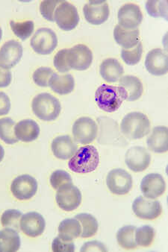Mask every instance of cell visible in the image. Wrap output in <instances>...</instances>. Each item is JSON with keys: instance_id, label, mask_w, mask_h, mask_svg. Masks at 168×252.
Masks as SVG:
<instances>
[{"instance_id": "34", "label": "cell", "mask_w": 168, "mask_h": 252, "mask_svg": "<svg viewBox=\"0 0 168 252\" xmlns=\"http://www.w3.org/2000/svg\"><path fill=\"white\" fill-rule=\"evenodd\" d=\"M10 27L14 34L23 41L31 37L32 34L34 32V22L32 20L18 22V23L11 21L10 22Z\"/></svg>"}, {"instance_id": "32", "label": "cell", "mask_w": 168, "mask_h": 252, "mask_svg": "<svg viewBox=\"0 0 168 252\" xmlns=\"http://www.w3.org/2000/svg\"><path fill=\"white\" fill-rule=\"evenodd\" d=\"M15 126V122L10 117L0 119V139L6 144L13 145L18 141L14 134Z\"/></svg>"}, {"instance_id": "30", "label": "cell", "mask_w": 168, "mask_h": 252, "mask_svg": "<svg viewBox=\"0 0 168 252\" xmlns=\"http://www.w3.org/2000/svg\"><path fill=\"white\" fill-rule=\"evenodd\" d=\"M75 219L80 222L82 226V231L80 235L82 238H90L98 233L99 224L94 216L89 214H80L76 215Z\"/></svg>"}, {"instance_id": "35", "label": "cell", "mask_w": 168, "mask_h": 252, "mask_svg": "<svg viewBox=\"0 0 168 252\" xmlns=\"http://www.w3.org/2000/svg\"><path fill=\"white\" fill-rule=\"evenodd\" d=\"M23 214L18 210H7L2 214L1 222L4 228H12L20 232V222Z\"/></svg>"}, {"instance_id": "18", "label": "cell", "mask_w": 168, "mask_h": 252, "mask_svg": "<svg viewBox=\"0 0 168 252\" xmlns=\"http://www.w3.org/2000/svg\"><path fill=\"white\" fill-rule=\"evenodd\" d=\"M140 189L146 198L156 199L165 192L166 183L160 174L150 173L142 179Z\"/></svg>"}, {"instance_id": "10", "label": "cell", "mask_w": 168, "mask_h": 252, "mask_svg": "<svg viewBox=\"0 0 168 252\" xmlns=\"http://www.w3.org/2000/svg\"><path fill=\"white\" fill-rule=\"evenodd\" d=\"M67 62L71 69L79 71L86 70L92 63V52L85 45H76L73 48L67 49Z\"/></svg>"}, {"instance_id": "1", "label": "cell", "mask_w": 168, "mask_h": 252, "mask_svg": "<svg viewBox=\"0 0 168 252\" xmlns=\"http://www.w3.org/2000/svg\"><path fill=\"white\" fill-rule=\"evenodd\" d=\"M126 99L127 94L121 87L102 85L96 91V102L98 107L105 112L117 111Z\"/></svg>"}, {"instance_id": "37", "label": "cell", "mask_w": 168, "mask_h": 252, "mask_svg": "<svg viewBox=\"0 0 168 252\" xmlns=\"http://www.w3.org/2000/svg\"><path fill=\"white\" fill-rule=\"evenodd\" d=\"M146 9L149 15L155 18L162 17L168 20V2L167 1H147Z\"/></svg>"}, {"instance_id": "22", "label": "cell", "mask_w": 168, "mask_h": 252, "mask_svg": "<svg viewBox=\"0 0 168 252\" xmlns=\"http://www.w3.org/2000/svg\"><path fill=\"white\" fill-rule=\"evenodd\" d=\"M168 130L166 126H156L147 137V147L156 153H165L168 150Z\"/></svg>"}, {"instance_id": "25", "label": "cell", "mask_w": 168, "mask_h": 252, "mask_svg": "<svg viewBox=\"0 0 168 252\" xmlns=\"http://www.w3.org/2000/svg\"><path fill=\"white\" fill-rule=\"evenodd\" d=\"M119 87L124 88L127 94V101L134 102L140 98L143 92L142 82L134 75H125L120 79Z\"/></svg>"}, {"instance_id": "7", "label": "cell", "mask_w": 168, "mask_h": 252, "mask_svg": "<svg viewBox=\"0 0 168 252\" xmlns=\"http://www.w3.org/2000/svg\"><path fill=\"white\" fill-rule=\"evenodd\" d=\"M54 20L64 31L74 30L79 23L77 8L69 2L62 1L55 11Z\"/></svg>"}, {"instance_id": "19", "label": "cell", "mask_w": 168, "mask_h": 252, "mask_svg": "<svg viewBox=\"0 0 168 252\" xmlns=\"http://www.w3.org/2000/svg\"><path fill=\"white\" fill-rule=\"evenodd\" d=\"M99 123L100 135L98 142L101 144H114L123 140L117 122L108 117H100L98 118Z\"/></svg>"}, {"instance_id": "2", "label": "cell", "mask_w": 168, "mask_h": 252, "mask_svg": "<svg viewBox=\"0 0 168 252\" xmlns=\"http://www.w3.org/2000/svg\"><path fill=\"white\" fill-rule=\"evenodd\" d=\"M100 163L98 149L94 146H85L76 151L68 162L69 169L76 173L86 174L94 172Z\"/></svg>"}, {"instance_id": "31", "label": "cell", "mask_w": 168, "mask_h": 252, "mask_svg": "<svg viewBox=\"0 0 168 252\" xmlns=\"http://www.w3.org/2000/svg\"><path fill=\"white\" fill-rule=\"evenodd\" d=\"M136 227L134 225L124 226L117 233V243L121 247L127 250L137 248V243L134 238Z\"/></svg>"}, {"instance_id": "21", "label": "cell", "mask_w": 168, "mask_h": 252, "mask_svg": "<svg viewBox=\"0 0 168 252\" xmlns=\"http://www.w3.org/2000/svg\"><path fill=\"white\" fill-rule=\"evenodd\" d=\"M52 152L61 160H68L74 156L78 150L77 145L69 135L59 136L52 143Z\"/></svg>"}, {"instance_id": "24", "label": "cell", "mask_w": 168, "mask_h": 252, "mask_svg": "<svg viewBox=\"0 0 168 252\" xmlns=\"http://www.w3.org/2000/svg\"><path fill=\"white\" fill-rule=\"evenodd\" d=\"M100 72L105 82L113 83L122 77L124 72V66L117 59H105L101 63Z\"/></svg>"}, {"instance_id": "29", "label": "cell", "mask_w": 168, "mask_h": 252, "mask_svg": "<svg viewBox=\"0 0 168 252\" xmlns=\"http://www.w3.org/2000/svg\"><path fill=\"white\" fill-rule=\"evenodd\" d=\"M20 245V237L17 231L8 228L0 231V252H17Z\"/></svg>"}, {"instance_id": "41", "label": "cell", "mask_w": 168, "mask_h": 252, "mask_svg": "<svg viewBox=\"0 0 168 252\" xmlns=\"http://www.w3.org/2000/svg\"><path fill=\"white\" fill-rule=\"evenodd\" d=\"M67 49H62L58 52L53 61L55 67L59 72L62 73L69 72L71 69L67 62Z\"/></svg>"}, {"instance_id": "39", "label": "cell", "mask_w": 168, "mask_h": 252, "mask_svg": "<svg viewBox=\"0 0 168 252\" xmlns=\"http://www.w3.org/2000/svg\"><path fill=\"white\" fill-rule=\"evenodd\" d=\"M50 182L53 189L56 190L63 185L73 183L70 175L65 170L55 171L50 176Z\"/></svg>"}, {"instance_id": "36", "label": "cell", "mask_w": 168, "mask_h": 252, "mask_svg": "<svg viewBox=\"0 0 168 252\" xmlns=\"http://www.w3.org/2000/svg\"><path fill=\"white\" fill-rule=\"evenodd\" d=\"M143 54V45L138 42L134 47L130 49H123L121 50V58L124 62L130 66H134L139 63Z\"/></svg>"}, {"instance_id": "42", "label": "cell", "mask_w": 168, "mask_h": 252, "mask_svg": "<svg viewBox=\"0 0 168 252\" xmlns=\"http://www.w3.org/2000/svg\"><path fill=\"white\" fill-rule=\"evenodd\" d=\"M53 252H74L75 244L73 242H65L59 237L53 240L52 244Z\"/></svg>"}, {"instance_id": "47", "label": "cell", "mask_w": 168, "mask_h": 252, "mask_svg": "<svg viewBox=\"0 0 168 252\" xmlns=\"http://www.w3.org/2000/svg\"><path fill=\"white\" fill-rule=\"evenodd\" d=\"M2 29H1V27H0V41H1V40H2Z\"/></svg>"}, {"instance_id": "8", "label": "cell", "mask_w": 168, "mask_h": 252, "mask_svg": "<svg viewBox=\"0 0 168 252\" xmlns=\"http://www.w3.org/2000/svg\"><path fill=\"white\" fill-rule=\"evenodd\" d=\"M133 177L127 171L122 169H114L108 172L106 185L112 193L126 195L133 188Z\"/></svg>"}, {"instance_id": "11", "label": "cell", "mask_w": 168, "mask_h": 252, "mask_svg": "<svg viewBox=\"0 0 168 252\" xmlns=\"http://www.w3.org/2000/svg\"><path fill=\"white\" fill-rule=\"evenodd\" d=\"M133 212L142 220H153L162 214V207L160 201L146 197L138 196L133 204Z\"/></svg>"}, {"instance_id": "40", "label": "cell", "mask_w": 168, "mask_h": 252, "mask_svg": "<svg viewBox=\"0 0 168 252\" xmlns=\"http://www.w3.org/2000/svg\"><path fill=\"white\" fill-rule=\"evenodd\" d=\"M62 2V1H43L40 5V14L46 20L54 22L55 11Z\"/></svg>"}, {"instance_id": "20", "label": "cell", "mask_w": 168, "mask_h": 252, "mask_svg": "<svg viewBox=\"0 0 168 252\" xmlns=\"http://www.w3.org/2000/svg\"><path fill=\"white\" fill-rule=\"evenodd\" d=\"M145 66L152 75L156 76L165 75L168 70V56L162 49H153L147 55Z\"/></svg>"}, {"instance_id": "46", "label": "cell", "mask_w": 168, "mask_h": 252, "mask_svg": "<svg viewBox=\"0 0 168 252\" xmlns=\"http://www.w3.org/2000/svg\"><path fill=\"white\" fill-rule=\"evenodd\" d=\"M4 156H5V150H4L2 145L0 144V162L3 160Z\"/></svg>"}, {"instance_id": "4", "label": "cell", "mask_w": 168, "mask_h": 252, "mask_svg": "<svg viewBox=\"0 0 168 252\" xmlns=\"http://www.w3.org/2000/svg\"><path fill=\"white\" fill-rule=\"evenodd\" d=\"M32 108L34 115L43 120L50 122L56 120L62 111L59 100L48 93H42L33 100Z\"/></svg>"}, {"instance_id": "28", "label": "cell", "mask_w": 168, "mask_h": 252, "mask_svg": "<svg viewBox=\"0 0 168 252\" xmlns=\"http://www.w3.org/2000/svg\"><path fill=\"white\" fill-rule=\"evenodd\" d=\"M82 226L76 219H66L59 224V237L65 242H72L80 237Z\"/></svg>"}, {"instance_id": "43", "label": "cell", "mask_w": 168, "mask_h": 252, "mask_svg": "<svg viewBox=\"0 0 168 252\" xmlns=\"http://www.w3.org/2000/svg\"><path fill=\"white\" fill-rule=\"evenodd\" d=\"M11 110L9 97L4 92H0V116L6 115Z\"/></svg>"}, {"instance_id": "44", "label": "cell", "mask_w": 168, "mask_h": 252, "mask_svg": "<svg viewBox=\"0 0 168 252\" xmlns=\"http://www.w3.org/2000/svg\"><path fill=\"white\" fill-rule=\"evenodd\" d=\"M95 252V251H102V252H106L107 249L105 248V245L102 244L101 242L92 241L88 242V243H85L83 245L81 252Z\"/></svg>"}, {"instance_id": "14", "label": "cell", "mask_w": 168, "mask_h": 252, "mask_svg": "<svg viewBox=\"0 0 168 252\" xmlns=\"http://www.w3.org/2000/svg\"><path fill=\"white\" fill-rule=\"evenodd\" d=\"M125 161L130 170L134 172H143L150 166L151 156L145 148L133 146L126 153Z\"/></svg>"}, {"instance_id": "23", "label": "cell", "mask_w": 168, "mask_h": 252, "mask_svg": "<svg viewBox=\"0 0 168 252\" xmlns=\"http://www.w3.org/2000/svg\"><path fill=\"white\" fill-rule=\"evenodd\" d=\"M40 127L33 120H24L19 122L14 127L16 137L22 142L30 143L34 141L40 134Z\"/></svg>"}, {"instance_id": "5", "label": "cell", "mask_w": 168, "mask_h": 252, "mask_svg": "<svg viewBox=\"0 0 168 252\" xmlns=\"http://www.w3.org/2000/svg\"><path fill=\"white\" fill-rule=\"evenodd\" d=\"M57 35L54 31L49 28L39 29L31 40L33 50L42 56L51 54L57 47Z\"/></svg>"}, {"instance_id": "17", "label": "cell", "mask_w": 168, "mask_h": 252, "mask_svg": "<svg viewBox=\"0 0 168 252\" xmlns=\"http://www.w3.org/2000/svg\"><path fill=\"white\" fill-rule=\"evenodd\" d=\"M20 230L28 237H39L46 228V221L41 214L30 212L22 216L20 222Z\"/></svg>"}, {"instance_id": "3", "label": "cell", "mask_w": 168, "mask_h": 252, "mask_svg": "<svg viewBox=\"0 0 168 252\" xmlns=\"http://www.w3.org/2000/svg\"><path fill=\"white\" fill-rule=\"evenodd\" d=\"M121 130L123 135L129 140L143 138L150 134V120L143 113H130L123 119Z\"/></svg>"}, {"instance_id": "45", "label": "cell", "mask_w": 168, "mask_h": 252, "mask_svg": "<svg viewBox=\"0 0 168 252\" xmlns=\"http://www.w3.org/2000/svg\"><path fill=\"white\" fill-rule=\"evenodd\" d=\"M12 80V75L9 69L0 66V88L9 86Z\"/></svg>"}, {"instance_id": "16", "label": "cell", "mask_w": 168, "mask_h": 252, "mask_svg": "<svg viewBox=\"0 0 168 252\" xmlns=\"http://www.w3.org/2000/svg\"><path fill=\"white\" fill-rule=\"evenodd\" d=\"M23 49L19 42L9 40L0 49V66L9 69L20 62L23 56Z\"/></svg>"}, {"instance_id": "26", "label": "cell", "mask_w": 168, "mask_h": 252, "mask_svg": "<svg viewBox=\"0 0 168 252\" xmlns=\"http://www.w3.org/2000/svg\"><path fill=\"white\" fill-rule=\"evenodd\" d=\"M49 86L56 94L67 95L70 94L74 89L75 81L73 75L70 74L59 75L54 72L49 81Z\"/></svg>"}, {"instance_id": "15", "label": "cell", "mask_w": 168, "mask_h": 252, "mask_svg": "<svg viewBox=\"0 0 168 252\" xmlns=\"http://www.w3.org/2000/svg\"><path fill=\"white\" fill-rule=\"evenodd\" d=\"M83 12L88 23L99 26L108 20L109 7L106 1H89L84 6Z\"/></svg>"}, {"instance_id": "6", "label": "cell", "mask_w": 168, "mask_h": 252, "mask_svg": "<svg viewBox=\"0 0 168 252\" xmlns=\"http://www.w3.org/2000/svg\"><path fill=\"white\" fill-rule=\"evenodd\" d=\"M56 199L61 209L70 212L79 208L82 202V193L73 183L67 184L57 189Z\"/></svg>"}, {"instance_id": "9", "label": "cell", "mask_w": 168, "mask_h": 252, "mask_svg": "<svg viewBox=\"0 0 168 252\" xmlns=\"http://www.w3.org/2000/svg\"><path fill=\"white\" fill-rule=\"evenodd\" d=\"M98 124L90 117H80L73 124V137L77 143L81 144L92 143L98 137Z\"/></svg>"}, {"instance_id": "33", "label": "cell", "mask_w": 168, "mask_h": 252, "mask_svg": "<svg viewBox=\"0 0 168 252\" xmlns=\"http://www.w3.org/2000/svg\"><path fill=\"white\" fill-rule=\"evenodd\" d=\"M156 236L154 228L150 225H143L136 228L134 238L137 246L148 247L151 246Z\"/></svg>"}, {"instance_id": "38", "label": "cell", "mask_w": 168, "mask_h": 252, "mask_svg": "<svg viewBox=\"0 0 168 252\" xmlns=\"http://www.w3.org/2000/svg\"><path fill=\"white\" fill-rule=\"evenodd\" d=\"M53 73L54 72L51 68L41 66L36 69L33 73V81L37 86L46 88L49 86V81Z\"/></svg>"}, {"instance_id": "12", "label": "cell", "mask_w": 168, "mask_h": 252, "mask_svg": "<svg viewBox=\"0 0 168 252\" xmlns=\"http://www.w3.org/2000/svg\"><path fill=\"white\" fill-rule=\"evenodd\" d=\"M11 191L17 199H30L37 192V180L30 175H20L13 181Z\"/></svg>"}, {"instance_id": "27", "label": "cell", "mask_w": 168, "mask_h": 252, "mask_svg": "<svg viewBox=\"0 0 168 252\" xmlns=\"http://www.w3.org/2000/svg\"><path fill=\"white\" fill-rule=\"evenodd\" d=\"M140 31L138 29L134 30H127L116 26L114 30V37L116 43L122 46L123 49H130L134 47L140 41Z\"/></svg>"}, {"instance_id": "13", "label": "cell", "mask_w": 168, "mask_h": 252, "mask_svg": "<svg viewBox=\"0 0 168 252\" xmlns=\"http://www.w3.org/2000/svg\"><path fill=\"white\" fill-rule=\"evenodd\" d=\"M117 18L120 27L124 30H134L142 23L143 14L138 5L127 3L119 9Z\"/></svg>"}]
</instances>
